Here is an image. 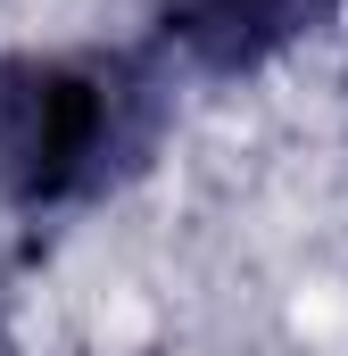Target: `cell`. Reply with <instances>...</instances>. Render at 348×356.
<instances>
[{"label": "cell", "instance_id": "cell-1", "mask_svg": "<svg viewBox=\"0 0 348 356\" xmlns=\"http://www.w3.org/2000/svg\"><path fill=\"white\" fill-rule=\"evenodd\" d=\"M174 133V67L150 42L0 50V207L67 232L158 166Z\"/></svg>", "mask_w": 348, "mask_h": 356}, {"label": "cell", "instance_id": "cell-2", "mask_svg": "<svg viewBox=\"0 0 348 356\" xmlns=\"http://www.w3.org/2000/svg\"><path fill=\"white\" fill-rule=\"evenodd\" d=\"M332 17H340V0H150L141 42L174 75L249 83L265 67H282L290 50H307Z\"/></svg>", "mask_w": 348, "mask_h": 356}, {"label": "cell", "instance_id": "cell-3", "mask_svg": "<svg viewBox=\"0 0 348 356\" xmlns=\"http://www.w3.org/2000/svg\"><path fill=\"white\" fill-rule=\"evenodd\" d=\"M0 323H8V298H0Z\"/></svg>", "mask_w": 348, "mask_h": 356}]
</instances>
